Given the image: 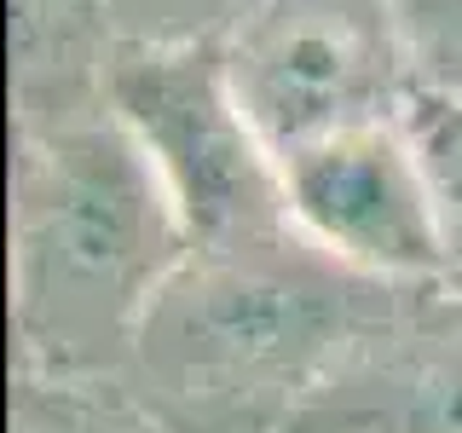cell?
<instances>
[{
  "mask_svg": "<svg viewBox=\"0 0 462 433\" xmlns=\"http://www.w3.org/2000/svg\"><path fill=\"white\" fill-rule=\"evenodd\" d=\"M300 433H462V272L404 289Z\"/></svg>",
  "mask_w": 462,
  "mask_h": 433,
  "instance_id": "obj_6",
  "label": "cell"
},
{
  "mask_svg": "<svg viewBox=\"0 0 462 433\" xmlns=\"http://www.w3.org/2000/svg\"><path fill=\"white\" fill-rule=\"evenodd\" d=\"M12 433H180L122 370L64 375L12 364Z\"/></svg>",
  "mask_w": 462,
  "mask_h": 433,
  "instance_id": "obj_8",
  "label": "cell"
},
{
  "mask_svg": "<svg viewBox=\"0 0 462 433\" xmlns=\"http://www.w3.org/2000/svg\"><path fill=\"white\" fill-rule=\"evenodd\" d=\"M243 0H110L122 41L139 47H180V41H220Z\"/></svg>",
  "mask_w": 462,
  "mask_h": 433,
  "instance_id": "obj_11",
  "label": "cell"
},
{
  "mask_svg": "<svg viewBox=\"0 0 462 433\" xmlns=\"http://www.w3.org/2000/svg\"><path fill=\"white\" fill-rule=\"evenodd\" d=\"M278 173L289 226L336 266L387 289H428L457 278L439 202L404 115L329 134L283 156Z\"/></svg>",
  "mask_w": 462,
  "mask_h": 433,
  "instance_id": "obj_5",
  "label": "cell"
},
{
  "mask_svg": "<svg viewBox=\"0 0 462 433\" xmlns=\"http://www.w3.org/2000/svg\"><path fill=\"white\" fill-rule=\"evenodd\" d=\"M404 122H411L416 156L428 168L433 202H439V220H445V243H451V260L462 272V93L416 98Z\"/></svg>",
  "mask_w": 462,
  "mask_h": 433,
  "instance_id": "obj_9",
  "label": "cell"
},
{
  "mask_svg": "<svg viewBox=\"0 0 462 433\" xmlns=\"http://www.w3.org/2000/svg\"><path fill=\"white\" fill-rule=\"evenodd\" d=\"M411 47L416 98L462 93V0H393Z\"/></svg>",
  "mask_w": 462,
  "mask_h": 433,
  "instance_id": "obj_10",
  "label": "cell"
},
{
  "mask_svg": "<svg viewBox=\"0 0 462 433\" xmlns=\"http://www.w3.org/2000/svg\"><path fill=\"white\" fill-rule=\"evenodd\" d=\"M399 295L336 266L295 226L191 249L122 375L180 433H300Z\"/></svg>",
  "mask_w": 462,
  "mask_h": 433,
  "instance_id": "obj_1",
  "label": "cell"
},
{
  "mask_svg": "<svg viewBox=\"0 0 462 433\" xmlns=\"http://www.w3.org/2000/svg\"><path fill=\"white\" fill-rule=\"evenodd\" d=\"M6 243L12 364L64 375L122 370L191 260L185 220L116 110L12 134Z\"/></svg>",
  "mask_w": 462,
  "mask_h": 433,
  "instance_id": "obj_2",
  "label": "cell"
},
{
  "mask_svg": "<svg viewBox=\"0 0 462 433\" xmlns=\"http://www.w3.org/2000/svg\"><path fill=\"white\" fill-rule=\"evenodd\" d=\"M110 110L156 168L191 249L289 231L278 156L243 110L220 41H127L110 76Z\"/></svg>",
  "mask_w": 462,
  "mask_h": 433,
  "instance_id": "obj_3",
  "label": "cell"
},
{
  "mask_svg": "<svg viewBox=\"0 0 462 433\" xmlns=\"http://www.w3.org/2000/svg\"><path fill=\"white\" fill-rule=\"evenodd\" d=\"M122 47L110 0H12V134L105 115Z\"/></svg>",
  "mask_w": 462,
  "mask_h": 433,
  "instance_id": "obj_7",
  "label": "cell"
},
{
  "mask_svg": "<svg viewBox=\"0 0 462 433\" xmlns=\"http://www.w3.org/2000/svg\"><path fill=\"white\" fill-rule=\"evenodd\" d=\"M220 52L278 162L346 127L399 122L416 105L393 0H243Z\"/></svg>",
  "mask_w": 462,
  "mask_h": 433,
  "instance_id": "obj_4",
  "label": "cell"
}]
</instances>
